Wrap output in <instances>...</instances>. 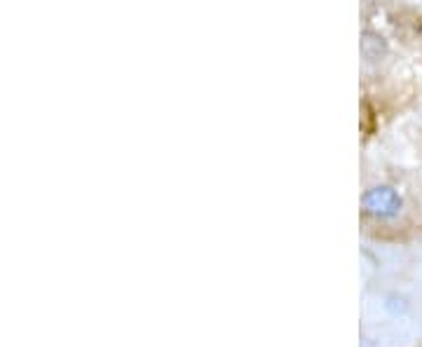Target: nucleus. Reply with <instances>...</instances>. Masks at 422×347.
I'll return each instance as SVG.
<instances>
[{"label": "nucleus", "instance_id": "obj_1", "mask_svg": "<svg viewBox=\"0 0 422 347\" xmlns=\"http://www.w3.org/2000/svg\"><path fill=\"white\" fill-rule=\"evenodd\" d=\"M401 204V195L392 185H373L362 195V211L373 218H394Z\"/></svg>", "mask_w": 422, "mask_h": 347}, {"label": "nucleus", "instance_id": "obj_2", "mask_svg": "<svg viewBox=\"0 0 422 347\" xmlns=\"http://www.w3.org/2000/svg\"><path fill=\"white\" fill-rule=\"evenodd\" d=\"M387 40L380 36V33L366 29L362 33V57L369 61V64H376V61H383L387 57Z\"/></svg>", "mask_w": 422, "mask_h": 347}]
</instances>
